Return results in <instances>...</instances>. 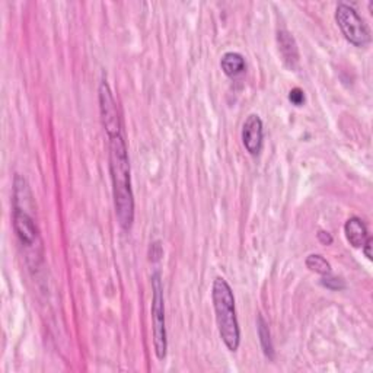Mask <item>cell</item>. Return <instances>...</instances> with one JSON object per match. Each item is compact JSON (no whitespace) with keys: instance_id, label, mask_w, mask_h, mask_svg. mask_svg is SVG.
Wrapping results in <instances>:
<instances>
[{"instance_id":"1","label":"cell","mask_w":373,"mask_h":373,"mask_svg":"<svg viewBox=\"0 0 373 373\" xmlns=\"http://www.w3.org/2000/svg\"><path fill=\"white\" fill-rule=\"evenodd\" d=\"M108 139H110V172L115 214L120 226L128 231L135 222V196L131 190L127 146L123 135Z\"/></svg>"},{"instance_id":"2","label":"cell","mask_w":373,"mask_h":373,"mask_svg":"<svg viewBox=\"0 0 373 373\" xmlns=\"http://www.w3.org/2000/svg\"><path fill=\"white\" fill-rule=\"evenodd\" d=\"M212 299L221 339L227 350L235 353L239 348L240 331L235 310V296L229 283L222 278H216L212 287Z\"/></svg>"},{"instance_id":"3","label":"cell","mask_w":373,"mask_h":373,"mask_svg":"<svg viewBox=\"0 0 373 373\" xmlns=\"http://www.w3.org/2000/svg\"><path fill=\"white\" fill-rule=\"evenodd\" d=\"M152 324H153V346L156 357L163 360L166 357L168 340L165 327V305H163V286L159 273L152 275Z\"/></svg>"},{"instance_id":"4","label":"cell","mask_w":373,"mask_h":373,"mask_svg":"<svg viewBox=\"0 0 373 373\" xmlns=\"http://www.w3.org/2000/svg\"><path fill=\"white\" fill-rule=\"evenodd\" d=\"M335 21L344 38L354 47H365L370 43V31L354 8L340 3L335 9Z\"/></svg>"},{"instance_id":"5","label":"cell","mask_w":373,"mask_h":373,"mask_svg":"<svg viewBox=\"0 0 373 373\" xmlns=\"http://www.w3.org/2000/svg\"><path fill=\"white\" fill-rule=\"evenodd\" d=\"M98 98H100L101 122H102L104 130L106 131L108 137L123 135V131H122L123 126H122V118H120L118 106L114 100L111 88H110V85H108L105 79H102L100 83Z\"/></svg>"},{"instance_id":"6","label":"cell","mask_w":373,"mask_h":373,"mask_svg":"<svg viewBox=\"0 0 373 373\" xmlns=\"http://www.w3.org/2000/svg\"><path fill=\"white\" fill-rule=\"evenodd\" d=\"M262 139H264V131H262V122L261 118L256 114H251L244 123L242 127V142L245 149L249 152V155L256 156L262 149Z\"/></svg>"},{"instance_id":"7","label":"cell","mask_w":373,"mask_h":373,"mask_svg":"<svg viewBox=\"0 0 373 373\" xmlns=\"http://www.w3.org/2000/svg\"><path fill=\"white\" fill-rule=\"evenodd\" d=\"M14 229L22 245L32 247L35 240H37V225H35L34 219L23 209L15 207L14 210Z\"/></svg>"},{"instance_id":"8","label":"cell","mask_w":373,"mask_h":373,"mask_svg":"<svg viewBox=\"0 0 373 373\" xmlns=\"http://www.w3.org/2000/svg\"><path fill=\"white\" fill-rule=\"evenodd\" d=\"M278 44H279V50L283 57L284 65L291 70L297 69L300 56H299V48L296 44V40L293 38V35L284 30L279 31L278 32Z\"/></svg>"},{"instance_id":"9","label":"cell","mask_w":373,"mask_h":373,"mask_svg":"<svg viewBox=\"0 0 373 373\" xmlns=\"http://www.w3.org/2000/svg\"><path fill=\"white\" fill-rule=\"evenodd\" d=\"M344 232L348 242L354 248H362L369 238L368 227L362 219L350 218L344 225Z\"/></svg>"},{"instance_id":"10","label":"cell","mask_w":373,"mask_h":373,"mask_svg":"<svg viewBox=\"0 0 373 373\" xmlns=\"http://www.w3.org/2000/svg\"><path fill=\"white\" fill-rule=\"evenodd\" d=\"M221 67L226 76L236 78L245 71V67H247L245 58L235 52L225 53L221 60Z\"/></svg>"},{"instance_id":"11","label":"cell","mask_w":373,"mask_h":373,"mask_svg":"<svg viewBox=\"0 0 373 373\" xmlns=\"http://www.w3.org/2000/svg\"><path fill=\"white\" fill-rule=\"evenodd\" d=\"M257 328H258V337H260V343H261L264 354H266L269 359H273L274 348L271 343V335H270L267 322L262 318V315L257 317Z\"/></svg>"},{"instance_id":"12","label":"cell","mask_w":373,"mask_h":373,"mask_svg":"<svg viewBox=\"0 0 373 373\" xmlns=\"http://www.w3.org/2000/svg\"><path fill=\"white\" fill-rule=\"evenodd\" d=\"M305 264H306V267L310 271H314L317 274H321V275L331 274V264L326 258H324L322 256H319V254H310V256H308Z\"/></svg>"},{"instance_id":"13","label":"cell","mask_w":373,"mask_h":373,"mask_svg":"<svg viewBox=\"0 0 373 373\" xmlns=\"http://www.w3.org/2000/svg\"><path fill=\"white\" fill-rule=\"evenodd\" d=\"M321 284L324 287H327L330 289V291H343V289L346 287V283L343 279L340 278H335V275H322V279H321Z\"/></svg>"},{"instance_id":"14","label":"cell","mask_w":373,"mask_h":373,"mask_svg":"<svg viewBox=\"0 0 373 373\" xmlns=\"http://www.w3.org/2000/svg\"><path fill=\"white\" fill-rule=\"evenodd\" d=\"M289 101L296 106H300L305 102V92L300 88H293L291 92H289Z\"/></svg>"},{"instance_id":"15","label":"cell","mask_w":373,"mask_h":373,"mask_svg":"<svg viewBox=\"0 0 373 373\" xmlns=\"http://www.w3.org/2000/svg\"><path fill=\"white\" fill-rule=\"evenodd\" d=\"M318 240L322 245H331L332 244V236L327 231H319L318 232Z\"/></svg>"},{"instance_id":"16","label":"cell","mask_w":373,"mask_h":373,"mask_svg":"<svg viewBox=\"0 0 373 373\" xmlns=\"http://www.w3.org/2000/svg\"><path fill=\"white\" fill-rule=\"evenodd\" d=\"M372 244H373V239H372V236L369 235V238L366 239L365 245L362 247V248H363V252H365V256L368 257V260H372V258H373V256H372Z\"/></svg>"}]
</instances>
